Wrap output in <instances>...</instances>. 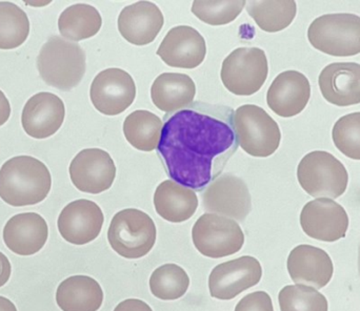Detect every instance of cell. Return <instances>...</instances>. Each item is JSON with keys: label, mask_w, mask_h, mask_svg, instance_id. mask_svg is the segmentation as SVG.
Returning a JSON list of instances; mask_svg holds the SVG:
<instances>
[{"label": "cell", "mask_w": 360, "mask_h": 311, "mask_svg": "<svg viewBox=\"0 0 360 311\" xmlns=\"http://www.w3.org/2000/svg\"><path fill=\"white\" fill-rule=\"evenodd\" d=\"M234 110L195 101L165 117L158 154L167 175L202 192L221 175L238 149Z\"/></svg>", "instance_id": "cell-1"}, {"label": "cell", "mask_w": 360, "mask_h": 311, "mask_svg": "<svg viewBox=\"0 0 360 311\" xmlns=\"http://www.w3.org/2000/svg\"><path fill=\"white\" fill-rule=\"evenodd\" d=\"M51 187L50 171L34 157H14L0 168V198L11 206L38 204L48 197Z\"/></svg>", "instance_id": "cell-2"}, {"label": "cell", "mask_w": 360, "mask_h": 311, "mask_svg": "<svg viewBox=\"0 0 360 311\" xmlns=\"http://www.w3.org/2000/svg\"><path fill=\"white\" fill-rule=\"evenodd\" d=\"M37 69L48 86L69 92L82 82L86 74V53L76 42L52 36L40 50Z\"/></svg>", "instance_id": "cell-3"}, {"label": "cell", "mask_w": 360, "mask_h": 311, "mask_svg": "<svg viewBox=\"0 0 360 311\" xmlns=\"http://www.w3.org/2000/svg\"><path fill=\"white\" fill-rule=\"evenodd\" d=\"M308 39L313 48L334 57L360 54V16L351 13L323 15L312 21Z\"/></svg>", "instance_id": "cell-4"}, {"label": "cell", "mask_w": 360, "mask_h": 311, "mask_svg": "<svg viewBox=\"0 0 360 311\" xmlns=\"http://www.w3.org/2000/svg\"><path fill=\"white\" fill-rule=\"evenodd\" d=\"M156 236L153 219L136 209L118 211L108 230V240L113 251L131 260L147 256L155 245Z\"/></svg>", "instance_id": "cell-5"}, {"label": "cell", "mask_w": 360, "mask_h": 311, "mask_svg": "<svg viewBox=\"0 0 360 311\" xmlns=\"http://www.w3.org/2000/svg\"><path fill=\"white\" fill-rule=\"evenodd\" d=\"M297 179L302 190L314 198L338 199L348 187L349 173L331 153L314 151L300 161Z\"/></svg>", "instance_id": "cell-6"}, {"label": "cell", "mask_w": 360, "mask_h": 311, "mask_svg": "<svg viewBox=\"0 0 360 311\" xmlns=\"http://www.w3.org/2000/svg\"><path fill=\"white\" fill-rule=\"evenodd\" d=\"M237 143L250 156L266 158L278 150L281 132L277 122L262 107L241 105L234 114Z\"/></svg>", "instance_id": "cell-7"}, {"label": "cell", "mask_w": 360, "mask_h": 311, "mask_svg": "<svg viewBox=\"0 0 360 311\" xmlns=\"http://www.w3.org/2000/svg\"><path fill=\"white\" fill-rule=\"evenodd\" d=\"M268 74V59L264 50L239 48L224 59L220 77L229 92L237 96H251L262 88Z\"/></svg>", "instance_id": "cell-8"}, {"label": "cell", "mask_w": 360, "mask_h": 311, "mask_svg": "<svg viewBox=\"0 0 360 311\" xmlns=\"http://www.w3.org/2000/svg\"><path fill=\"white\" fill-rule=\"evenodd\" d=\"M192 240L201 255L220 259L241 251L245 234L234 220L216 213H205L193 226Z\"/></svg>", "instance_id": "cell-9"}, {"label": "cell", "mask_w": 360, "mask_h": 311, "mask_svg": "<svg viewBox=\"0 0 360 311\" xmlns=\"http://www.w3.org/2000/svg\"><path fill=\"white\" fill-rule=\"evenodd\" d=\"M205 211L236 221H245L252 211V199L247 184L232 173L214 180L201 194Z\"/></svg>", "instance_id": "cell-10"}, {"label": "cell", "mask_w": 360, "mask_h": 311, "mask_svg": "<svg viewBox=\"0 0 360 311\" xmlns=\"http://www.w3.org/2000/svg\"><path fill=\"white\" fill-rule=\"evenodd\" d=\"M136 86L130 74L117 67L101 71L93 80L90 98L99 113L117 116L132 105Z\"/></svg>", "instance_id": "cell-11"}, {"label": "cell", "mask_w": 360, "mask_h": 311, "mask_svg": "<svg viewBox=\"0 0 360 311\" xmlns=\"http://www.w3.org/2000/svg\"><path fill=\"white\" fill-rule=\"evenodd\" d=\"M260 262L251 256H243L216 266L209 277L210 295L215 299L229 301L262 280Z\"/></svg>", "instance_id": "cell-12"}, {"label": "cell", "mask_w": 360, "mask_h": 311, "mask_svg": "<svg viewBox=\"0 0 360 311\" xmlns=\"http://www.w3.org/2000/svg\"><path fill=\"white\" fill-rule=\"evenodd\" d=\"M300 225L310 238L323 242H336L346 237L349 216L346 209L332 199H315L302 209Z\"/></svg>", "instance_id": "cell-13"}, {"label": "cell", "mask_w": 360, "mask_h": 311, "mask_svg": "<svg viewBox=\"0 0 360 311\" xmlns=\"http://www.w3.org/2000/svg\"><path fill=\"white\" fill-rule=\"evenodd\" d=\"M70 178L80 192L97 194L110 190L116 177V166L109 153L101 149H86L74 157Z\"/></svg>", "instance_id": "cell-14"}, {"label": "cell", "mask_w": 360, "mask_h": 311, "mask_svg": "<svg viewBox=\"0 0 360 311\" xmlns=\"http://www.w3.org/2000/svg\"><path fill=\"white\" fill-rule=\"evenodd\" d=\"M105 216L101 207L86 199L69 203L57 221L59 234L67 242L84 245L94 241L103 230Z\"/></svg>", "instance_id": "cell-15"}, {"label": "cell", "mask_w": 360, "mask_h": 311, "mask_svg": "<svg viewBox=\"0 0 360 311\" xmlns=\"http://www.w3.org/2000/svg\"><path fill=\"white\" fill-rule=\"evenodd\" d=\"M156 54L169 67L192 70L205 60L207 44L194 27L179 25L168 32Z\"/></svg>", "instance_id": "cell-16"}, {"label": "cell", "mask_w": 360, "mask_h": 311, "mask_svg": "<svg viewBox=\"0 0 360 311\" xmlns=\"http://www.w3.org/2000/svg\"><path fill=\"white\" fill-rule=\"evenodd\" d=\"M63 101L53 93L34 95L25 103L21 124L25 134L34 139H46L58 132L65 120Z\"/></svg>", "instance_id": "cell-17"}, {"label": "cell", "mask_w": 360, "mask_h": 311, "mask_svg": "<svg viewBox=\"0 0 360 311\" xmlns=\"http://www.w3.org/2000/svg\"><path fill=\"white\" fill-rule=\"evenodd\" d=\"M288 272L296 284L321 289L327 286L333 277L331 257L323 249L312 245H298L290 253Z\"/></svg>", "instance_id": "cell-18"}, {"label": "cell", "mask_w": 360, "mask_h": 311, "mask_svg": "<svg viewBox=\"0 0 360 311\" xmlns=\"http://www.w3.org/2000/svg\"><path fill=\"white\" fill-rule=\"evenodd\" d=\"M311 98L308 78L297 71L279 74L269 88L266 103L276 115L294 117L306 109Z\"/></svg>", "instance_id": "cell-19"}, {"label": "cell", "mask_w": 360, "mask_h": 311, "mask_svg": "<svg viewBox=\"0 0 360 311\" xmlns=\"http://www.w3.org/2000/svg\"><path fill=\"white\" fill-rule=\"evenodd\" d=\"M164 25L162 11L150 1L135 2L126 6L118 16V31L134 46H147L153 42Z\"/></svg>", "instance_id": "cell-20"}, {"label": "cell", "mask_w": 360, "mask_h": 311, "mask_svg": "<svg viewBox=\"0 0 360 311\" xmlns=\"http://www.w3.org/2000/svg\"><path fill=\"white\" fill-rule=\"evenodd\" d=\"M319 88L323 98L336 107H351L360 103V65L334 62L319 74Z\"/></svg>", "instance_id": "cell-21"}, {"label": "cell", "mask_w": 360, "mask_h": 311, "mask_svg": "<svg viewBox=\"0 0 360 311\" xmlns=\"http://www.w3.org/2000/svg\"><path fill=\"white\" fill-rule=\"evenodd\" d=\"M49 237L46 220L36 213H18L6 222L4 241L19 256H32L41 251Z\"/></svg>", "instance_id": "cell-22"}, {"label": "cell", "mask_w": 360, "mask_h": 311, "mask_svg": "<svg viewBox=\"0 0 360 311\" xmlns=\"http://www.w3.org/2000/svg\"><path fill=\"white\" fill-rule=\"evenodd\" d=\"M195 95V82L186 74L164 73L152 84V101L158 110L168 115L190 107Z\"/></svg>", "instance_id": "cell-23"}, {"label": "cell", "mask_w": 360, "mask_h": 311, "mask_svg": "<svg viewBox=\"0 0 360 311\" xmlns=\"http://www.w3.org/2000/svg\"><path fill=\"white\" fill-rule=\"evenodd\" d=\"M156 213L171 223H182L194 216L198 207L196 192L173 180L162 182L154 194Z\"/></svg>", "instance_id": "cell-24"}, {"label": "cell", "mask_w": 360, "mask_h": 311, "mask_svg": "<svg viewBox=\"0 0 360 311\" xmlns=\"http://www.w3.org/2000/svg\"><path fill=\"white\" fill-rule=\"evenodd\" d=\"M56 302L63 311H98L103 303V291L91 277H70L59 284Z\"/></svg>", "instance_id": "cell-25"}, {"label": "cell", "mask_w": 360, "mask_h": 311, "mask_svg": "<svg viewBox=\"0 0 360 311\" xmlns=\"http://www.w3.org/2000/svg\"><path fill=\"white\" fill-rule=\"evenodd\" d=\"M103 18L96 8L86 4H73L65 8L58 19L60 35L70 41L89 39L98 33Z\"/></svg>", "instance_id": "cell-26"}, {"label": "cell", "mask_w": 360, "mask_h": 311, "mask_svg": "<svg viewBox=\"0 0 360 311\" xmlns=\"http://www.w3.org/2000/svg\"><path fill=\"white\" fill-rule=\"evenodd\" d=\"M164 124L152 112L139 110L133 112L124 122V134L134 149L143 152L158 150Z\"/></svg>", "instance_id": "cell-27"}, {"label": "cell", "mask_w": 360, "mask_h": 311, "mask_svg": "<svg viewBox=\"0 0 360 311\" xmlns=\"http://www.w3.org/2000/svg\"><path fill=\"white\" fill-rule=\"evenodd\" d=\"M247 11L262 31L276 33L293 22L297 6L294 0H254L247 2Z\"/></svg>", "instance_id": "cell-28"}, {"label": "cell", "mask_w": 360, "mask_h": 311, "mask_svg": "<svg viewBox=\"0 0 360 311\" xmlns=\"http://www.w3.org/2000/svg\"><path fill=\"white\" fill-rule=\"evenodd\" d=\"M29 34L27 13L13 2L0 1V50L18 48Z\"/></svg>", "instance_id": "cell-29"}, {"label": "cell", "mask_w": 360, "mask_h": 311, "mask_svg": "<svg viewBox=\"0 0 360 311\" xmlns=\"http://www.w3.org/2000/svg\"><path fill=\"white\" fill-rule=\"evenodd\" d=\"M152 295L164 301H174L184 297L190 286V278L177 264H165L156 268L150 278Z\"/></svg>", "instance_id": "cell-30"}, {"label": "cell", "mask_w": 360, "mask_h": 311, "mask_svg": "<svg viewBox=\"0 0 360 311\" xmlns=\"http://www.w3.org/2000/svg\"><path fill=\"white\" fill-rule=\"evenodd\" d=\"M281 311H329L323 293L307 285H288L278 295Z\"/></svg>", "instance_id": "cell-31"}, {"label": "cell", "mask_w": 360, "mask_h": 311, "mask_svg": "<svg viewBox=\"0 0 360 311\" xmlns=\"http://www.w3.org/2000/svg\"><path fill=\"white\" fill-rule=\"evenodd\" d=\"M245 0H195L193 14L210 25H224L234 21L243 12Z\"/></svg>", "instance_id": "cell-32"}, {"label": "cell", "mask_w": 360, "mask_h": 311, "mask_svg": "<svg viewBox=\"0 0 360 311\" xmlns=\"http://www.w3.org/2000/svg\"><path fill=\"white\" fill-rule=\"evenodd\" d=\"M332 139L340 153L360 160V112L340 118L332 130Z\"/></svg>", "instance_id": "cell-33"}, {"label": "cell", "mask_w": 360, "mask_h": 311, "mask_svg": "<svg viewBox=\"0 0 360 311\" xmlns=\"http://www.w3.org/2000/svg\"><path fill=\"white\" fill-rule=\"evenodd\" d=\"M235 311H274L272 299L266 291H255L243 297Z\"/></svg>", "instance_id": "cell-34"}, {"label": "cell", "mask_w": 360, "mask_h": 311, "mask_svg": "<svg viewBox=\"0 0 360 311\" xmlns=\"http://www.w3.org/2000/svg\"><path fill=\"white\" fill-rule=\"evenodd\" d=\"M114 311H153L149 304L139 299H128L120 302Z\"/></svg>", "instance_id": "cell-35"}, {"label": "cell", "mask_w": 360, "mask_h": 311, "mask_svg": "<svg viewBox=\"0 0 360 311\" xmlns=\"http://www.w3.org/2000/svg\"><path fill=\"white\" fill-rule=\"evenodd\" d=\"M12 274V266L8 258L0 253V287L4 286L8 283Z\"/></svg>", "instance_id": "cell-36"}, {"label": "cell", "mask_w": 360, "mask_h": 311, "mask_svg": "<svg viewBox=\"0 0 360 311\" xmlns=\"http://www.w3.org/2000/svg\"><path fill=\"white\" fill-rule=\"evenodd\" d=\"M11 116V105L8 98L0 90V126H4L8 122Z\"/></svg>", "instance_id": "cell-37"}, {"label": "cell", "mask_w": 360, "mask_h": 311, "mask_svg": "<svg viewBox=\"0 0 360 311\" xmlns=\"http://www.w3.org/2000/svg\"><path fill=\"white\" fill-rule=\"evenodd\" d=\"M0 311H17V308L12 301L0 296Z\"/></svg>", "instance_id": "cell-38"}, {"label": "cell", "mask_w": 360, "mask_h": 311, "mask_svg": "<svg viewBox=\"0 0 360 311\" xmlns=\"http://www.w3.org/2000/svg\"><path fill=\"white\" fill-rule=\"evenodd\" d=\"M359 274H360V245H359Z\"/></svg>", "instance_id": "cell-39"}]
</instances>
